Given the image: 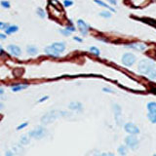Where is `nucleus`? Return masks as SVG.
I'll use <instances>...</instances> for the list:
<instances>
[{
  "mask_svg": "<svg viewBox=\"0 0 156 156\" xmlns=\"http://www.w3.org/2000/svg\"><path fill=\"white\" fill-rule=\"evenodd\" d=\"M137 70L149 79H156V65L150 59H143L139 61Z\"/></svg>",
  "mask_w": 156,
  "mask_h": 156,
  "instance_id": "f257e3e1",
  "label": "nucleus"
},
{
  "mask_svg": "<svg viewBox=\"0 0 156 156\" xmlns=\"http://www.w3.org/2000/svg\"><path fill=\"white\" fill-rule=\"evenodd\" d=\"M70 115L69 112H66V111H59V110H53L50 111L48 113L44 114L42 117H41V124L42 125H48V124L54 122L57 118L61 116H68Z\"/></svg>",
  "mask_w": 156,
  "mask_h": 156,
  "instance_id": "f03ea898",
  "label": "nucleus"
},
{
  "mask_svg": "<svg viewBox=\"0 0 156 156\" xmlns=\"http://www.w3.org/2000/svg\"><path fill=\"white\" fill-rule=\"evenodd\" d=\"M46 135H47V130L44 127H42V126H39V127L35 128V129H33L28 133V136L35 139H43L44 137H46Z\"/></svg>",
  "mask_w": 156,
  "mask_h": 156,
  "instance_id": "7ed1b4c3",
  "label": "nucleus"
},
{
  "mask_svg": "<svg viewBox=\"0 0 156 156\" xmlns=\"http://www.w3.org/2000/svg\"><path fill=\"white\" fill-rule=\"evenodd\" d=\"M125 143L126 145L132 150H137L139 147V139L136 137V135H129L128 137H126L125 139Z\"/></svg>",
  "mask_w": 156,
  "mask_h": 156,
  "instance_id": "20e7f679",
  "label": "nucleus"
},
{
  "mask_svg": "<svg viewBox=\"0 0 156 156\" xmlns=\"http://www.w3.org/2000/svg\"><path fill=\"white\" fill-rule=\"evenodd\" d=\"M136 56L132 53H126L122 56V63L126 66H131L136 63Z\"/></svg>",
  "mask_w": 156,
  "mask_h": 156,
  "instance_id": "39448f33",
  "label": "nucleus"
},
{
  "mask_svg": "<svg viewBox=\"0 0 156 156\" xmlns=\"http://www.w3.org/2000/svg\"><path fill=\"white\" fill-rule=\"evenodd\" d=\"M113 111H114V116H115V122L117 125L121 126L123 122L122 119V109H121V106L117 104H113Z\"/></svg>",
  "mask_w": 156,
  "mask_h": 156,
  "instance_id": "423d86ee",
  "label": "nucleus"
},
{
  "mask_svg": "<svg viewBox=\"0 0 156 156\" xmlns=\"http://www.w3.org/2000/svg\"><path fill=\"white\" fill-rule=\"evenodd\" d=\"M124 129H125L126 132L129 135H139V129L137 125H135L134 123L132 122H128L124 125Z\"/></svg>",
  "mask_w": 156,
  "mask_h": 156,
  "instance_id": "0eeeda50",
  "label": "nucleus"
},
{
  "mask_svg": "<svg viewBox=\"0 0 156 156\" xmlns=\"http://www.w3.org/2000/svg\"><path fill=\"white\" fill-rule=\"evenodd\" d=\"M77 26H78V28H79V30H80V32H81L82 35L83 36L87 35V33H88V29H89L88 24H87L83 20H77Z\"/></svg>",
  "mask_w": 156,
  "mask_h": 156,
  "instance_id": "6e6552de",
  "label": "nucleus"
},
{
  "mask_svg": "<svg viewBox=\"0 0 156 156\" xmlns=\"http://www.w3.org/2000/svg\"><path fill=\"white\" fill-rule=\"evenodd\" d=\"M7 49H8V51L15 57H19V56H20V54H22V50H20V48L18 47L17 45H13V44L9 45L8 47H7Z\"/></svg>",
  "mask_w": 156,
  "mask_h": 156,
  "instance_id": "1a4fd4ad",
  "label": "nucleus"
},
{
  "mask_svg": "<svg viewBox=\"0 0 156 156\" xmlns=\"http://www.w3.org/2000/svg\"><path fill=\"white\" fill-rule=\"evenodd\" d=\"M68 107H69V109H71V110L78 111V112H81L83 110V105L79 102H71L68 104Z\"/></svg>",
  "mask_w": 156,
  "mask_h": 156,
  "instance_id": "9d476101",
  "label": "nucleus"
},
{
  "mask_svg": "<svg viewBox=\"0 0 156 156\" xmlns=\"http://www.w3.org/2000/svg\"><path fill=\"white\" fill-rule=\"evenodd\" d=\"M45 53L47 55H49V56H51V57H59V55H61V53L57 51L56 49H54L52 46H48V47H46L45 48Z\"/></svg>",
  "mask_w": 156,
  "mask_h": 156,
  "instance_id": "9b49d317",
  "label": "nucleus"
},
{
  "mask_svg": "<svg viewBox=\"0 0 156 156\" xmlns=\"http://www.w3.org/2000/svg\"><path fill=\"white\" fill-rule=\"evenodd\" d=\"M126 47L131 48V49L137 50V51H143V50H145L146 46L144 44H143V43H133V44L126 45Z\"/></svg>",
  "mask_w": 156,
  "mask_h": 156,
  "instance_id": "f8f14e48",
  "label": "nucleus"
},
{
  "mask_svg": "<svg viewBox=\"0 0 156 156\" xmlns=\"http://www.w3.org/2000/svg\"><path fill=\"white\" fill-rule=\"evenodd\" d=\"M51 46L59 53L63 52L65 50V44L63 42H55V43H53Z\"/></svg>",
  "mask_w": 156,
  "mask_h": 156,
  "instance_id": "ddd939ff",
  "label": "nucleus"
},
{
  "mask_svg": "<svg viewBox=\"0 0 156 156\" xmlns=\"http://www.w3.org/2000/svg\"><path fill=\"white\" fill-rule=\"evenodd\" d=\"M147 118L152 124H156V109H154V110H148Z\"/></svg>",
  "mask_w": 156,
  "mask_h": 156,
  "instance_id": "4468645a",
  "label": "nucleus"
},
{
  "mask_svg": "<svg viewBox=\"0 0 156 156\" xmlns=\"http://www.w3.org/2000/svg\"><path fill=\"white\" fill-rule=\"evenodd\" d=\"M26 51H27V54H29L30 56H35V55H37L38 53V49L35 47V46H27L26 48Z\"/></svg>",
  "mask_w": 156,
  "mask_h": 156,
  "instance_id": "2eb2a0df",
  "label": "nucleus"
},
{
  "mask_svg": "<svg viewBox=\"0 0 156 156\" xmlns=\"http://www.w3.org/2000/svg\"><path fill=\"white\" fill-rule=\"evenodd\" d=\"M118 153L121 156H126L128 153V146L125 145V144H121L118 147Z\"/></svg>",
  "mask_w": 156,
  "mask_h": 156,
  "instance_id": "dca6fc26",
  "label": "nucleus"
},
{
  "mask_svg": "<svg viewBox=\"0 0 156 156\" xmlns=\"http://www.w3.org/2000/svg\"><path fill=\"white\" fill-rule=\"evenodd\" d=\"M94 1H95L96 3L98 4V5H100V6H102V7H104V8H106V9H108V10L112 11V12H115V9L112 8L111 6L107 5L106 3H104V1H102V0H94Z\"/></svg>",
  "mask_w": 156,
  "mask_h": 156,
  "instance_id": "f3484780",
  "label": "nucleus"
},
{
  "mask_svg": "<svg viewBox=\"0 0 156 156\" xmlns=\"http://www.w3.org/2000/svg\"><path fill=\"white\" fill-rule=\"evenodd\" d=\"M18 30H19V27H18V26H9L5 29V32L7 34H12V33L17 32Z\"/></svg>",
  "mask_w": 156,
  "mask_h": 156,
  "instance_id": "a211bd4d",
  "label": "nucleus"
},
{
  "mask_svg": "<svg viewBox=\"0 0 156 156\" xmlns=\"http://www.w3.org/2000/svg\"><path fill=\"white\" fill-rule=\"evenodd\" d=\"M20 143L22 145H27L30 143V137L29 136H22L20 139Z\"/></svg>",
  "mask_w": 156,
  "mask_h": 156,
  "instance_id": "6ab92c4d",
  "label": "nucleus"
},
{
  "mask_svg": "<svg viewBox=\"0 0 156 156\" xmlns=\"http://www.w3.org/2000/svg\"><path fill=\"white\" fill-rule=\"evenodd\" d=\"M27 85L26 84H22V85H16V86H12V91L13 92H19V91H22L24 89H26L27 88Z\"/></svg>",
  "mask_w": 156,
  "mask_h": 156,
  "instance_id": "aec40b11",
  "label": "nucleus"
},
{
  "mask_svg": "<svg viewBox=\"0 0 156 156\" xmlns=\"http://www.w3.org/2000/svg\"><path fill=\"white\" fill-rule=\"evenodd\" d=\"M13 150L15 151L16 153H18V154H22L24 153V147L22 146V144H16L15 146L13 147Z\"/></svg>",
  "mask_w": 156,
  "mask_h": 156,
  "instance_id": "412c9836",
  "label": "nucleus"
},
{
  "mask_svg": "<svg viewBox=\"0 0 156 156\" xmlns=\"http://www.w3.org/2000/svg\"><path fill=\"white\" fill-rule=\"evenodd\" d=\"M36 14H37V15L41 18V19H44V18L46 17V14H45L44 10H43L42 8H37V9H36Z\"/></svg>",
  "mask_w": 156,
  "mask_h": 156,
  "instance_id": "4be33fe9",
  "label": "nucleus"
},
{
  "mask_svg": "<svg viewBox=\"0 0 156 156\" xmlns=\"http://www.w3.org/2000/svg\"><path fill=\"white\" fill-rule=\"evenodd\" d=\"M146 107H147V110H154V109H156V102H148Z\"/></svg>",
  "mask_w": 156,
  "mask_h": 156,
  "instance_id": "5701e85b",
  "label": "nucleus"
},
{
  "mask_svg": "<svg viewBox=\"0 0 156 156\" xmlns=\"http://www.w3.org/2000/svg\"><path fill=\"white\" fill-rule=\"evenodd\" d=\"M100 16L102 18H110L111 17V13H109V11H102V12L100 13Z\"/></svg>",
  "mask_w": 156,
  "mask_h": 156,
  "instance_id": "b1692460",
  "label": "nucleus"
},
{
  "mask_svg": "<svg viewBox=\"0 0 156 156\" xmlns=\"http://www.w3.org/2000/svg\"><path fill=\"white\" fill-rule=\"evenodd\" d=\"M90 52L92 53V54H94V55H96V56H100V50L98 49L97 47H91L90 48Z\"/></svg>",
  "mask_w": 156,
  "mask_h": 156,
  "instance_id": "393cba45",
  "label": "nucleus"
},
{
  "mask_svg": "<svg viewBox=\"0 0 156 156\" xmlns=\"http://www.w3.org/2000/svg\"><path fill=\"white\" fill-rule=\"evenodd\" d=\"M0 4H1V6L3 7V8H6V9H9L11 7L10 2H9V1H5V0H2V1L0 2Z\"/></svg>",
  "mask_w": 156,
  "mask_h": 156,
  "instance_id": "a878e982",
  "label": "nucleus"
},
{
  "mask_svg": "<svg viewBox=\"0 0 156 156\" xmlns=\"http://www.w3.org/2000/svg\"><path fill=\"white\" fill-rule=\"evenodd\" d=\"M95 156H115L112 152H104V153H96Z\"/></svg>",
  "mask_w": 156,
  "mask_h": 156,
  "instance_id": "bb28decb",
  "label": "nucleus"
},
{
  "mask_svg": "<svg viewBox=\"0 0 156 156\" xmlns=\"http://www.w3.org/2000/svg\"><path fill=\"white\" fill-rule=\"evenodd\" d=\"M59 32H61V34H63L65 36H69L70 34H71V32H70L69 30H67L66 28H65V29H59Z\"/></svg>",
  "mask_w": 156,
  "mask_h": 156,
  "instance_id": "cd10ccee",
  "label": "nucleus"
},
{
  "mask_svg": "<svg viewBox=\"0 0 156 156\" xmlns=\"http://www.w3.org/2000/svg\"><path fill=\"white\" fill-rule=\"evenodd\" d=\"M8 26H9V24H6V22H0V29H1V30H5V29H6Z\"/></svg>",
  "mask_w": 156,
  "mask_h": 156,
  "instance_id": "c85d7f7f",
  "label": "nucleus"
},
{
  "mask_svg": "<svg viewBox=\"0 0 156 156\" xmlns=\"http://www.w3.org/2000/svg\"><path fill=\"white\" fill-rule=\"evenodd\" d=\"M63 5L65 7H70L73 5V2L71 0H65V1H63Z\"/></svg>",
  "mask_w": 156,
  "mask_h": 156,
  "instance_id": "c756f323",
  "label": "nucleus"
},
{
  "mask_svg": "<svg viewBox=\"0 0 156 156\" xmlns=\"http://www.w3.org/2000/svg\"><path fill=\"white\" fill-rule=\"evenodd\" d=\"M27 125H28V123H27V122H24V123L20 124V125H19V126H18V127H17V130H18V131L22 130V129H24V128H26Z\"/></svg>",
  "mask_w": 156,
  "mask_h": 156,
  "instance_id": "7c9ffc66",
  "label": "nucleus"
},
{
  "mask_svg": "<svg viewBox=\"0 0 156 156\" xmlns=\"http://www.w3.org/2000/svg\"><path fill=\"white\" fill-rule=\"evenodd\" d=\"M67 30H69L70 32H73V31H75V28H74V26H67L65 27Z\"/></svg>",
  "mask_w": 156,
  "mask_h": 156,
  "instance_id": "2f4dec72",
  "label": "nucleus"
},
{
  "mask_svg": "<svg viewBox=\"0 0 156 156\" xmlns=\"http://www.w3.org/2000/svg\"><path fill=\"white\" fill-rule=\"evenodd\" d=\"M48 98H49V97L48 96H45V97H42L40 98V100H38V102L40 104V102H45V100H47Z\"/></svg>",
  "mask_w": 156,
  "mask_h": 156,
  "instance_id": "473e14b6",
  "label": "nucleus"
},
{
  "mask_svg": "<svg viewBox=\"0 0 156 156\" xmlns=\"http://www.w3.org/2000/svg\"><path fill=\"white\" fill-rule=\"evenodd\" d=\"M102 91H104V92H105V93H114V91L112 90V89H109V88H105V87H104V89H102Z\"/></svg>",
  "mask_w": 156,
  "mask_h": 156,
  "instance_id": "72a5a7b5",
  "label": "nucleus"
},
{
  "mask_svg": "<svg viewBox=\"0 0 156 156\" xmlns=\"http://www.w3.org/2000/svg\"><path fill=\"white\" fill-rule=\"evenodd\" d=\"M5 155L6 156H15V154H14V153L11 150H7L6 153H5Z\"/></svg>",
  "mask_w": 156,
  "mask_h": 156,
  "instance_id": "f704fd0d",
  "label": "nucleus"
},
{
  "mask_svg": "<svg viewBox=\"0 0 156 156\" xmlns=\"http://www.w3.org/2000/svg\"><path fill=\"white\" fill-rule=\"evenodd\" d=\"M4 39H6V35L3 33H0V40H4Z\"/></svg>",
  "mask_w": 156,
  "mask_h": 156,
  "instance_id": "c9c22d12",
  "label": "nucleus"
},
{
  "mask_svg": "<svg viewBox=\"0 0 156 156\" xmlns=\"http://www.w3.org/2000/svg\"><path fill=\"white\" fill-rule=\"evenodd\" d=\"M108 2H109L110 4H112V5H116V4H117V1H116V0H108Z\"/></svg>",
  "mask_w": 156,
  "mask_h": 156,
  "instance_id": "e433bc0d",
  "label": "nucleus"
},
{
  "mask_svg": "<svg viewBox=\"0 0 156 156\" xmlns=\"http://www.w3.org/2000/svg\"><path fill=\"white\" fill-rule=\"evenodd\" d=\"M73 39H74L75 41H78V42H82V39L81 38H79V37H76V36H74V37H73Z\"/></svg>",
  "mask_w": 156,
  "mask_h": 156,
  "instance_id": "4c0bfd02",
  "label": "nucleus"
},
{
  "mask_svg": "<svg viewBox=\"0 0 156 156\" xmlns=\"http://www.w3.org/2000/svg\"><path fill=\"white\" fill-rule=\"evenodd\" d=\"M3 94H4V90L3 89H0V96L3 95Z\"/></svg>",
  "mask_w": 156,
  "mask_h": 156,
  "instance_id": "58836bf2",
  "label": "nucleus"
},
{
  "mask_svg": "<svg viewBox=\"0 0 156 156\" xmlns=\"http://www.w3.org/2000/svg\"><path fill=\"white\" fill-rule=\"evenodd\" d=\"M1 108H3V104H0V109H1Z\"/></svg>",
  "mask_w": 156,
  "mask_h": 156,
  "instance_id": "ea45409f",
  "label": "nucleus"
},
{
  "mask_svg": "<svg viewBox=\"0 0 156 156\" xmlns=\"http://www.w3.org/2000/svg\"><path fill=\"white\" fill-rule=\"evenodd\" d=\"M153 156H156V154H153Z\"/></svg>",
  "mask_w": 156,
  "mask_h": 156,
  "instance_id": "a19ab883",
  "label": "nucleus"
}]
</instances>
